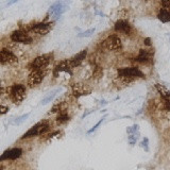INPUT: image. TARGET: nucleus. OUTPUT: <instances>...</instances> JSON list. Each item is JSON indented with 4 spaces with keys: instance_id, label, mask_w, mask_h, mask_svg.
Wrapping results in <instances>:
<instances>
[{
    "instance_id": "f257e3e1",
    "label": "nucleus",
    "mask_w": 170,
    "mask_h": 170,
    "mask_svg": "<svg viewBox=\"0 0 170 170\" xmlns=\"http://www.w3.org/2000/svg\"><path fill=\"white\" fill-rule=\"evenodd\" d=\"M118 76L124 82H130L136 78H145L142 71L138 67H124L118 69Z\"/></svg>"
},
{
    "instance_id": "f03ea898",
    "label": "nucleus",
    "mask_w": 170,
    "mask_h": 170,
    "mask_svg": "<svg viewBox=\"0 0 170 170\" xmlns=\"http://www.w3.org/2000/svg\"><path fill=\"white\" fill-rule=\"evenodd\" d=\"M26 97V86L22 84H15L10 88V98L16 104H18Z\"/></svg>"
},
{
    "instance_id": "7ed1b4c3",
    "label": "nucleus",
    "mask_w": 170,
    "mask_h": 170,
    "mask_svg": "<svg viewBox=\"0 0 170 170\" xmlns=\"http://www.w3.org/2000/svg\"><path fill=\"white\" fill-rule=\"evenodd\" d=\"M102 47L110 51H118L122 48V43L119 36H117L116 34H113L108 36L102 42Z\"/></svg>"
},
{
    "instance_id": "20e7f679",
    "label": "nucleus",
    "mask_w": 170,
    "mask_h": 170,
    "mask_svg": "<svg viewBox=\"0 0 170 170\" xmlns=\"http://www.w3.org/2000/svg\"><path fill=\"white\" fill-rule=\"evenodd\" d=\"M48 130H49V124L47 121H40V122L35 124V126H33L28 132H26L22 135V138L25 139V138H29V137H33V136L42 135V134L46 133Z\"/></svg>"
},
{
    "instance_id": "39448f33",
    "label": "nucleus",
    "mask_w": 170,
    "mask_h": 170,
    "mask_svg": "<svg viewBox=\"0 0 170 170\" xmlns=\"http://www.w3.org/2000/svg\"><path fill=\"white\" fill-rule=\"evenodd\" d=\"M52 59V54H43V56H37L34 59L30 64V69L31 70H37V69H45Z\"/></svg>"
},
{
    "instance_id": "423d86ee",
    "label": "nucleus",
    "mask_w": 170,
    "mask_h": 170,
    "mask_svg": "<svg viewBox=\"0 0 170 170\" xmlns=\"http://www.w3.org/2000/svg\"><path fill=\"white\" fill-rule=\"evenodd\" d=\"M11 40L15 43L25 44V45H30L33 43V38L29 35L27 32L24 30H15L11 34Z\"/></svg>"
},
{
    "instance_id": "0eeeda50",
    "label": "nucleus",
    "mask_w": 170,
    "mask_h": 170,
    "mask_svg": "<svg viewBox=\"0 0 170 170\" xmlns=\"http://www.w3.org/2000/svg\"><path fill=\"white\" fill-rule=\"evenodd\" d=\"M67 4L64 1H56V3H53L52 6L49 8V12L48 14L51 15L53 19H58L66 12L67 10Z\"/></svg>"
},
{
    "instance_id": "6e6552de",
    "label": "nucleus",
    "mask_w": 170,
    "mask_h": 170,
    "mask_svg": "<svg viewBox=\"0 0 170 170\" xmlns=\"http://www.w3.org/2000/svg\"><path fill=\"white\" fill-rule=\"evenodd\" d=\"M47 71L46 69H37V70H32V72L29 76L28 84L30 87L36 86L44 80V78L46 77Z\"/></svg>"
},
{
    "instance_id": "1a4fd4ad",
    "label": "nucleus",
    "mask_w": 170,
    "mask_h": 170,
    "mask_svg": "<svg viewBox=\"0 0 170 170\" xmlns=\"http://www.w3.org/2000/svg\"><path fill=\"white\" fill-rule=\"evenodd\" d=\"M153 56H154V51L152 50H147V49H140L139 50L138 56H136L135 62L142 63V64H148L151 63L153 60Z\"/></svg>"
},
{
    "instance_id": "9d476101",
    "label": "nucleus",
    "mask_w": 170,
    "mask_h": 170,
    "mask_svg": "<svg viewBox=\"0 0 170 170\" xmlns=\"http://www.w3.org/2000/svg\"><path fill=\"white\" fill-rule=\"evenodd\" d=\"M17 62V56L9 49H2L0 52V63L2 65L6 64H13Z\"/></svg>"
},
{
    "instance_id": "9b49d317",
    "label": "nucleus",
    "mask_w": 170,
    "mask_h": 170,
    "mask_svg": "<svg viewBox=\"0 0 170 170\" xmlns=\"http://www.w3.org/2000/svg\"><path fill=\"white\" fill-rule=\"evenodd\" d=\"M52 28V22H38V24H35V25L31 26L30 27V30L33 32H35L36 34H40V35H45L48 32L51 30Z\"/></svg>"
},
{
    "instance_id": "f8f14e48",
    "label": "nucleus",
    "mask_w": 170,
    "mask_h": 170,
    "mask_svg": "<svg viewBox=\"0 0 170 170\" xmlns=\"http://www.w3.org/2000/svg\"><path fill=\"white\" fill-rule=\"evenodd\" d=\"M115 31L118 32V33L124 34V35H129L132 32V26L127 20L119 19L115 22Z\"/></svg>"
},
{
    "instance_id": "ddd939ff",
    "label": "nucleus",
    "mask_w": 170,
    "mask_h": 170,
    "mask_svg": "<svg viewBox=\"0 0 170 170\" xmlns=\"http://www.w3.org/2000/svg\"><path fill=\"white\" fill-rule=\"evenodd\" d=\"M61 72H67L71 76L72 74V66L70 64V61L69 60H64L62 62H60L58 65L54 67V71H53V74L54 76H59V74Z\"/></svg>"
},
{
    "instance_id": "4468645a",
    "label": "nucleus",
    "mask_w": 170,
    "mask_h": 170,
    "mask_svg": "<svg viewBox=\"0 0 170 170\" xmlns=\"http://www.w3.org/2000/svg\"><path fill=\"white\" fill-rule=\"evenodd\" d=\"M22 154V150L20 148H13L10 150H6L2 153L0 156V161L3 162L6 160H16V158H20Z\"/></svg>"
},
{
    "instance_id": "2eb2a0df",
    "label": "nucleus",
    "mask_w": 170,
    "mask_h": 170,
    "mask_svg": "<svg viewBox=\"0 0 170 170\" xmlns=\"http://www.w3.org/2000/svg\"><path fill=\"white\" fill-rule=\"evenodd\" d=\"M155 88L158 90V93L161 94L162 98L164 99L165 108L170 111V92L168 90H166L164 86L160 85V84H155Z\"/></svg>"
},
{
    "instance_id": "dca6fc26",
    "label": "nucleus",
    "mask_w": 170,
    "mask_h": 170,
    "mask_svg": "<svg viewBox=\"0 0 170 170\" xmlns=\"http://www.w3.org/2000/svg\"><path fill=\"white\" fill-rule=\"evenodd\" d=\"M86 56H87V50L85 49V50H82L81 52H79L78 54H76L74 56H72V58L69 60V61H70L71 66H72V68L80 66L81 64H82V62H83L84 60H85Z\"/></svg>"
},
{
    "instance_id": "f3484780",
    "label": "nucleus",
    "mask_w": 170,
    "mask_h": 170,
    "mask_svg": "<svg viewBox=\"0 0 170 170\" xmlns=\"http://www.w3.org/2000/svg\"><path fill=\"white\" fill-rule=\"evenodd\" d=\"M72 93L76 97H81V96H85V95H90V90L87 88L85 85L83 84H74L72 86Z\"/></svg>"
},
{
    "instance_id": "a211bd4d",
    "label": "nucleus",
    "mask_w": 170,
    "mask_h": 170,
    "mask_svg": "<svg viewBox=\"0 0 170 170\" xmlns=\"http://www.w3.org/2000/svg\"><path fill=\"white\" fill-rule=\"evenodd\" d=\"M158 18L162 22H170V10L167 9H162L158 14Z\"/></svg>"
},
{
    "instance_id": "6ab92c4d",
    "label": "nucleus",
    "mask_w": 170,
    "mask_h": 170,
    "mask_svg": "<svg viewBox=\"0 0 170 170\" xmlns=\"http://www.w3.org/2000/svg\"><path fill=\"white\" fill-rule=\"evenodd\" d=\"M60 90H52V92H50L48 95H46V96H45V98L42 100V105H46V104H48V103H50V102H51L53 99H54V98H56V94L59 93Z\"/></svg>"
},
{
    "instance_id": "aec40b11",
    "label": "nucleus",
    "mask_w": 170,
    "mask_h": 170,
    "mask_svg": "<svg viewBox=\"0 0 170 170\" xmlns=\"http://www.w3.org/2000/svg\"><path fill=\"white\" fill-rule=\"evenodd\" d=\"M139 138V132H135V133H132L129 135V137H128V142H129V144L132 146H134L136 144V142L138 140Z\"/></svg>"
},
{
    "instance_id": "412c9836",
    "label": "nucleus",
    "mask_w": 170,
    "mask_h": 170,
    "mask_svg": "<svg viewBox=\"0 0 170 170\" xmlns=\"http://www.w3.org/2000/svg\"><path fill=\"white\" fill-rule=\"evenodd\" d=\"M56 120H58V122L59 124H64V122H67L68 120H69V116H68L67 113H60L59 116H58V118H56Z\"/></svg>"
},
{
    "instance_id": "4be33fe9",
    "label": "nucleus",
    "mask_w": 170,
    "mask_h": 170,
    "mask_svg": "<svg viewBox=\"0 0 170 170\" xmlns=\"http://www.w3.org/2000/svg\"><path fill=\"white\" fill-rule=\"evenodd\" d=\"M29 113L28 114H25V115H22V116H20V117H18V118H16L15 120L13 121L12 124H15V126H19V124H22V122H24V121L26 120V119H27V118L29 117Z\"/></svg>"
},
{
    "instance_id": "5701e85b",
    "label": "nucleus",
    "mask_w": 170,
    "mask_h": 170,
    "mask_svg": "<svg viewBox=\"0 0 170 170\" xmlns=\"http://www.w3.org/2000/svg\"><path fill=\"white\" fill-rule=\"evenodd\" d=\"M94 32H95V28L90 29V30H86V31L79 33L78 34V37H90L92 36V34H94Z\"/></svg>"
},
{
    "instance_id": "b1692460",
    "label": "nucleus",
    "mask_w": 170,
    "mask_h": 170,
    "mask_svg": "<svg viewBox=\"0 0 170 170\" xmlns=\"http://www.w3.org/2000/svg\"><path fill=\"white\" fill-rule=\"evenodd\" d=\"M140 147H142L146 152L149 151V139L147 138V137H145V138L142 140V142H140Z\"/></svg>"
},
{
    "instance_id": "393cba45",
    "label": "nucleus",
    "mask_w": 170,
    "mask_h": 170,
    "mask_svg": "<svg viewBox=\"0 0 170 170\" xmlns=\"http://www.w3.org/2000/svg\"><path fill=\"white\" fill-rule=\"evenodd\" d=\"M135 132H139L138 124H133L132 127L128 128V129H127V133L129 134V135H130V134H132V133H135Z\"/></svg>"
},
{
    "instance_id": "a878e982",
    "label": "nucleus",
    "mask_w": 170,
    "mask_h": 170,
    "mask_svg": "<svg viewBox=\"0 0 170 170\" xmlns=\"http://www.w3.org/2000/svg\"><path fill=\"white\" fill-rule=\"evenodd\" d=\"M103 120H104V118H102V119H100V120L98 121V122H97V124H95V126H94V127L92 128V129H90V130L88 131V132H87V134H90V133H93V132H95V131H96L97 129H98V127H99L100 124H101L102 122H103Z\"/></svg>"
},
{
    "instance_id": "bb28decb",
    "label": "nucleus",
    "mask_w": 170,
    "mask_h": 170,
    "mask_svg": "<svg viewBox=\"0 0 170 170\" xmlns=\"http://www.w3.org/2000/svg\"><path fill=\"white\" fill-rule=\"evenodd\" d=\"M94 76L95 78L99 79L100 77H102V69L100 67H96L95 68V71H94Z\"/></svg>"
},
{
    "instance_id": "cd10ccee",
    "label": "nucleus",
    "mask_w": 170,
    "mask_h": 170,
    "mask_svg": "<svg viewBox=\"0 0 170 170\" xmlns=\"http://www.w3.org/2000/svg\"><path fill=\"white\" fill-rule=\"evenodd\" d=\"M162 6H164V9H170V0H161Z\"/></svg>"
},
{
    "instance_id": "c85d7f7f",
    "label": "nucleus",
    "mask_w": 170,
    "mask_h": 170,
    "mask_svg": "<svg viewBox=\"0 0 170 170\" xmlns=\"http://www.w3.org/2000/svg\"><path fill=\"white\" fill-rule=\"evenodd\" d=\"M8 111H9V108H6L4 105H1V108H0V114L4 115Z\"/></svg>"
},
{
    "instance_id": "c756f323",
    "label": "nucleus",
    "mask_w": 170,
    "mask_h": 170,
    "mask_svg": "<svg viewBox=\"0 0 170 170\" xmlns=\"http://www.w3.org/2000/svg\"><path fill=\"white\" fill-rule=\"evenodd\" d=\"M144 44H145L146 46L151 47V40H150L149 37H147V38H145V40H144Z\"/></svg>"
},
{
    "instance_id": "7c9ffc66",
    "label": "nucleus",
    "mask_w": 170,
    "mask_h": 170,
    "mask_svg": "<svg viewBox=\"0 0 170 170\" xmlns=\"http://www.w3.org/2000/svg\"><path fill=\"white\" fill-rule=\"evenodd\" d=\"M18 1V0H11V1H9L8 2V6H12V4H14V3H16Z\"/></svg>"
}]
</instances>
